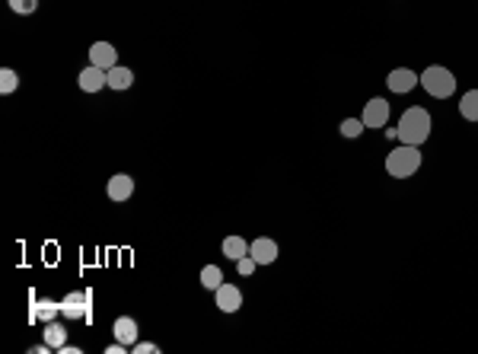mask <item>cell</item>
<instances>
[{
  "instance_id": "cell-11",
  "label": "cell",
  "mask_w": 478,
  "mask_h": 354,
  "mask_svg": "<svg viewBox=\"0 0 478 354\" xmlns=\"http://www.w3.org/2000/svg\"><path fill=\"white\" fill-rule=\"evenodd\" d=\"M90 64H96V67L102 70H112L118 64V51L112 42H93L90 45Z\"/></svg>"
},
{
  "instance_id": "cell-4",
  "label": "cell",
  "mask_w": 478,
  "mask_h": 354,
  "mask_svg": "<svg viewBox=\"0 0 478 354\" xmlns=\"http://www.w3.org/2000/svg\"><path fill=\"white\" fill-rule=\"evenodd\" d=\"M90 300H93L90 291H74L61 300V313L70 320H90Z\"/></svg>"
},
{
  "instance_id": "cell-15",
  "label": "cell",
  "mask_w": 478,
  "mask_h": 354,
  "mask_svg": "<svg viewBox=\"0 0 478 354\" xmlns=\"http://www.w3.org/2000/svg\"><path fill=\"white\" fill-rule=\"evenodd\" d=\"M45 341L51 345V351H61V348L67 345V329H64L61 322H48V326H45Z\"/></svg>"
},
{
  "instance_id": "cell-21",
  "label": "cell",
  "mask_w": 478,
  "mask_h": 354,
  "mask_svg": "<svg viewBox=\"0 0 478 354\" xmlns=\"http://www.w3.org/2000/svg\"><path fill=\"white\" fill-rule=\"evenodd\" d=\"M61 310V303H55V300H45V303H39V310H35V320H45L51 322V316Z\"/></svg>"
},
{
  "instance_id": "cell-12",
  "label": "cell",
  "mask_w": 478,
  "mask_h": 354,
  "mask_svg": "<svg viewBox=\"0 0 478 354\" xmlns=\"http://www.w3.org/2000/svg\"><path fill=\"white\" fill-rule=\"evenodd\" d=\"M112 332H115L118 341H125L128 348L138 341V320H131V316H118L115 326H112Z\"/></svg>"
},
{
  "instance_id": "cell-22",
  "label": "cell",
  "mask_w": 478,
  "mask_h": 354,
  "mask_svg": "<svg viewBox=\"0 0 478 354\" xmlns=\"http://www.w3.org/2000/svg\"><path fill=\"white\" fill-rule=\"evenodd\" d=\"M255 268H258V262H255V258H252V256H243V258H239V262H236V271H239L243 278H249V275H252V271H255Z\"/></svg>"
},
{
  "instance_id": "cell-18",
  "label": "cell",
  "mask_w": 478,
  "mask_h": 354,
  "mask_svg": "<svg viewBox=\"0 0 478 354\" xmlns=\"http://www.w3.org/2000/svg\"><path fill=\"white\" fill-rule=\"evenodd\" d=\"M20 90V77H16V70L13 67H4L0 70V93L4 96H10V93H16Z\"/></svg>"
},
{
  "instance_id": "cell-19",
  "label": "cell",
  "mask_w": 478,
  "mask_h": 354,
  "mask_svg": "<svg viewBox=\"0 0 478 354\" xmlns=\"http://www.w3.org/2000/svg\"><path fill=\"white\" fill-rule=\"evenodd\" d=\"M338 131H341V138H361V134L367 131V125H364V118H345Z\"/></svg>"
},
{
  "instance_id": "cell-14",
  "label": "cell",
  "mask_w": 478,
  "mask_h": 354,
  "mask_svg": "<svg viewBox=\"0 0 478 354\" xmlns=\"http://www.w3.org/2000/svg\"><path fill=\"white\" fill-rule=\"evenodd\" d=\"M131 84H134V70H131V67H121V64H115V67L109 70V90L121 93V90H128Z\"/></svg>"
},
{
  "instance_id": "cell-6",
  "label": "cell",
  "mask_w": 478,
  "mask_h": 354,
  "mask_svg": "<svg viewBox=\"0 0 478 354\" xmlns=\"http://www.w3.org/2000/svg\"><path fill=\"white\" fill-rule=\"evenodd\" d=\"M389 115H392V112H389V103L383 96H373L370 99L367 105H364V125L367 128H386V122H389Z\"/></svg>"
},
{
  "instance_id": "cell-8",
  "label": "cell",
  "mask_w": 478,
  "mask_h": 354,
  "mask_svg": "<svg viewBox=\"0 0 478 354\" xmlns=\"http://www.w3.org/2000/svg\"><path fill=\"white\" fill-rule=\"evenodd\" d=\"M214 300H217V310L220 313H236L239 306H243V291H239L236 284H227V281H223V284L214 291Z\"/></svg>"
},
{
  "instance_id": "cell-2",
  "label": "cell",
  "mask_w": 478,
  "mask_h": 354,
  "mask_svg": "<svg viewBox=\"0 0 478 354\" xmlns=\"http://www.w3.org/2000/svg\"><path fill=\"white\" fill-rule=\"evenodd\" d=\"M421 169V147L399 144L392 153H386V173L392 179H411Z\"/></svg>"
},
{
  "instance_id": "cell-10",
  "label": "cell",
  "mask_w": 478,
  "mask_h": 354,
  "mask_svg": "<svg viewBox=\"0 0 478 354\" xmlns=\"http://www.w3.org/2000/svg\"><path fill=\"white\" fill-rule=\"evenodd\" d=\"M105 195H109L115 204L128 202V198L134 195V179H131L128 173H115V176L109 179V185H105Z\"/></svg>"
},
{
  "instance_id": "cell-9",
  "label": "cell",
  "mask_w": 478,
  "mask_h": 354,
  "mask_svg": "<svg viewBox=\"0 0 478 354\" xmlns=\"http://www.w3.org/2000/svg\"><path fill=\"white\" fill-rule=\"evenodd\" d=\"M277 243L271 240V236H258V240H252L249 243V256L255 258L258 265H274L277 262Z\"/></svg>"
},
{
  "instance_id": "cell-16",
  "label": "cell",
  "mask_w": 478,
  "mask_h": 354,
  "mask_svg": "<svg viewBox=\"0 0 478 354\" xmlns=\"http://www.w3.org/2000/svg\"><path fill=\"white\" fill-rule=\"evenodd\" d=\"M459 115H463L465 122H478V90L463 93V99H459Z\"/></svg>"
},
{
  "instance_id": "cell-1",
  "label": "cell",
  "mask_w": 478,
  "mask_h": 354,
  "mask_svg": "<svg viewBox=\"0 0 478 354\" xmlns=\"http://www.w3.org/2000/svg\"><path fill=\"white\" fill-rule=\"evenodd\" d=\"M430 125H434V118L424 105H409L399 118V128H395V138L402 140V144H415L421 147L424 140L430 138Z\"/></svg>"
},
{
  "instance_id": "cell-20",
  "label": "cell",
  "mask_w": 478,
  "mask_h": 354,
  "mask_svg": "<svg viewBox=\"0 0 478 354\" xmlns=\"http://www.w3.org/2000/svg\"><path fill=\"white\" fill-rule=\"evenodd\" d=\"M7 4H10V10L20 13V16H29V13L39 10V0H7Z\"/></svg>"
},
{
  "instance_id": "cell-5",
  "label": "cell",
  "mask_w": 478,
  "mask_h": 354,
  "mask_svg": "<svg viewBox=\"0 0 478 354\" xmlns=\"http://www.w3.org/2000/svg\"><path fill=\"white\" fill-rule=\"evenodd\" d=\"M418 84H421V74H415L411 67H395V70H389V77H386V86L392 93H411Z\"/></svg>"
},
{
  "instance_id": "cell-24",
  "label": "cell",
  "mask_w": 478,
  "mask_h": 354,
  "mask_svg": "<svg viewBox=\"0 0 478 354\" xmlns=\"http://www.w3.org/2000/svg\"><path fill=\"white\" fill-rule=\"evenodd\" d=\"M105 351H109V354H125V351H128V345H125V341H118V339H115V345H109Z\"/></svg>"
},
{
  "instance_id": "cell-17",
  "label": "cell",
  "mask_w": 478,
  "mask_h": 354,
  "mask_svg": "<svg viewBox=\"0 0 478 354\" xmlns=\"http://www.w3.org/2000/svg\"><path fill=\"white\" fill-rule=\"evenodd\" d=\"M201 284L208 287V291H217V287L223 284V271L217 268V265H204L201 268Z\"/></svg>"
},
{
  "instance_id": "cell-23",
  "label": "cell",
  "mask_w": 478,
  "mask_h": 354,
  "mask_svg": "<svg viewBox=\"0 0 478 354\" xmlns=\"http://www.w3.org/2000/svg\"><path fill=\"white\" fill-rule=\"evenodd\" d=\"M131 351L134 354H159V345H153V341H134Z\"/></svg>"
},
{
  "instance_id": "cell-13",
  "label": "cell",
  "mask_w": 478,
  "mask_h": 354,
  "mask_svg": "<svg viewBox=\"0 0 478 354\" xmlns=\"http://www.w3.org/2000/svg\"><path fill=\"white\" fill-rule=\"evenodd\" d=\"M220 252L230 258V262H239L243 256H249V243H246L243 236H227L220 243Z\"/></svg>"
},
{
  "instance_id": "cell-3",
  "label": "cell",
  "mask_w": 478,
  "mask_h": 354,
  "mask_svg": "<svg viewBox=\"0 0 478 354\" xmlns=\"http://www.w3.org/2000/svg\"><path fill=\"white\" fill-rule=\"evenodd\" d=\"M421 86H424V93L434 99H450L453 93H456V77H453V70L444 67V64H430L421 74Z\"/></svg>"
},
{
  "instance_id": "cell-7",
  "label": "cell",
  "mask_w": 478,
  "mask_h": 354,
  "mask_svg": "<svg viewBox=\"0 0 478 354\" xmlns=\"http://www.w3.org/2000/svg\"><path fill=\"white\" fill-rule=\"evenodd\" d=\"M77 84H80V90H84V93H99L102 86H109V70H102V67H96V64H90V67L80 70Z\"/></svg>"
}]
</instances>
